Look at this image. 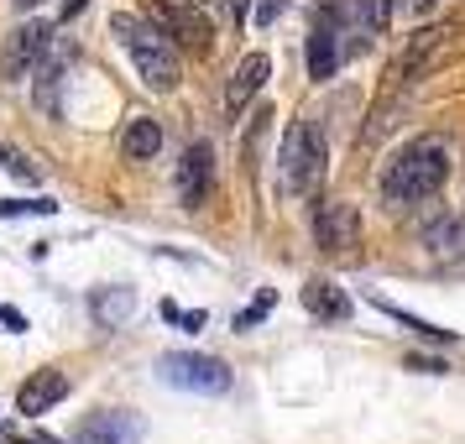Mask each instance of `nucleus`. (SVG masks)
Returning a JSON list of instances; mask_svg holds the SVG:
<instances>
[{"mask_svg": "<svg viewBox=\"0 0 465 444\" xmlns=\"http://www.w3.org/2000/svg\"><path fill=\"white\" fill-rule=\"evenodd\" d=\"M450 163H455L450 142H440V136H413L408 147H398L392 157H387V168H381V178H377L381 210H413V204H429V199L444 189Z\"/></svg>", "mask_w": 465, "mask_h": 444, "instance_id": "f257e3e1", "label": "nucleus"}, {"mask_svg": "<svg viewBox=\"0 0 465 444\" xmlns=\"http://www.w3.org/2000/svg\"><path fill=\"white\" fill-rule=\"evenodd\" d=\"M110 37L126 47V58L136 64V79L152 89V94H173L178 79H183V64H178V47L152 16H136V11H115L110 16Z\"/></svg>", "mask_w": 465, "mask_h": 444, "instance_id": "f03ea898", "label": "nucleus"}, {"mask_svg": "<svg viewBox=\"0 0 465 444\" xmlns=\"http://www.w3.org/2000/svg\"><path fill=\"white\" fill-rule=\"evenodd\" d=\"M324 163H330V152H324V136H319L314 121H293V126L282 131L277 178H282L288 199H309L319 189V178H324Z\"/></svg>", "mask_w": 465, "mask_h": 444, "instance_id": "7ed1b4c3", "label": "nucleus"}, {"mask_svg": "<svg viewBox=\"0 0 465 444\" xmlns=\"http://www.w3.org/2000/svg\"><path fill=\"white\" fill-rule=\"evenodd\" d=\"M157 381H168L178 392H193V398H220V392H231L235 371L220 356H204V350H168V356H157Z\"/></svg>", "mask_w": 465, "mask_h": 444, "instance_id": "20e7f679", "label": "nucleus"}, {"mask_svg": "<svg viewBox=\"0 0 465 444\" xmlns=\"http://www.w3.org/2000/svg\"><path fill=\"white\" fill-rule=\"evenodd\" d=\"M47 53H53V22H22L5 43H0V79L5 84H26L37 68L47 64Z\"/></svg>", "mask_w": 465, "mask_h": 444, "instance_id": "39448f33", "label": "nucleus"}, {"mask_svg": "<svg viewBox=\"0 0 465 444\" xmlns=\"http://www.w3.org/2000/svg\"><path fill=\"white\" fill-rule=\"evenodd\" d=\"M152 22L183 53H210L214 47V22L204 11V0H152Z\"/></svg>", "mask_w": 465, "mask_h": 444, "instance_id": "423d86ee", "label": "nucleus"}, {"mask_svg": "<svg viewBox=\"0 0 465 444\" xmlns=\"http://www.w3.org/2000/svg\"><path fill=\"white\" fill-rule=\"evenodd\" d=\"M340 58H345V16H340V5H319L314 26H309V79L330 84Z\"/></svg>", "mask_w": 465, "mask_h": 444, "instance_id": "0eeeda50", "label": "nucleus"}, {"mask_svg": "<svg viewBox=\"0 0 465 444\" xmlns=\"http://www.w3.org/2000/svg\"><path fill=\"white\" fill-rule=\"evenodd\" d=\"M314 241H319V252H356L361 246V210L351 199H324L314 214Z\"/></svg>", "mask_w": 465, "mask_h": 444, "instance_id": "6e6552de", "label": "nucleus"}, {"mask_svg": "<svg viewBox=\"0 0 465 444\" xmlns=\"http://www.w3.org/2000/svg\"><path fill=\"white\" fill-rule=\"evenodd\" d=\"M147 423L126 413V408H100L79 423V444H142Z\"/></svg>", "mask_w": 465, "mask_h": 444, "instance_id": "1a4fd4ad", "label": "nucleus"}, {"mask_svg": "<svg viewBox=\"0 0 465 444\" xmlns=\"http://www.w3.org/2000/svg\"><path fill=\"white\" fill-rule=\"evenodd\" d=\"M214 189V152L210 142H193L183 152V163H178V199H183V210H199Z\"/></svg>", "mask_w": 465, "mask_h": 444, "instance_id": "9d476101", "label": "nucleus"}, {"mask_svg": "<svg viewBox=\"0 0 465 444\" xmlns=\"http://www.w3.org/2000/svg\"><path fill=\"white\" fill-rule=\"evenodd\" d=\"M340 16H345V53H361V47H371L381 37V26L392 16V0H345L340 5Z\"/></svg>", "mask_w": 465, "mask_h": 444, "instance_id": "9b49d317", "label": "nucleus"}, {"mask_svg": "<svg viewBox=\"0 0 465 444\" xmlns=\"http://www.w3.org/2000/svg\"><path fill=\"white\" fill-rule=\"evenodd\" d=\"M267 74H272V58H267V53H246V58L235 64L231 84H225V110H231V115H241V110H246L256 94H262Z\"/></svg>", "mask_w": 465, "mask_h": 444, "instance_id": "f8f14e48", "label": "nucleus"}, {"mask_svg": "<svg viewBox=\"0 0 465 444\" xmlns=\"http://www.w3.org/2000/svg\"><path fill=\"white\" fill-rule=\"evenodd\" d=\"M131 314H136V288H126V282H105L89 293V319L100 330H121Z\"/></svg>", "mask_w": 465, "mask_h": 444, "instance_id": "ddd939ff", "label": "nucleus"}, {"mask_svg": "<svg viewBox=\"0 0 465 444\" xmlns=\"http://www.w3.org/2000/svg\"><path fill=\"white\" fill-rule=\"evenodd\" d=\"M64 398H68V377L64 371H37V377L16 392V413L37 419V413H47V408H58Z\"/></svg>", "mask_w": 465, "mask_h": 444, "instance_id": "4468645a", "label": "nucleus"}, {"mask_svg": "<svg viewBox=\"0 0 465 444\" xmlns=\"http://www.w3.org/2000/svg\"><path fill=\"white\" fill-rule=\"evenodd\" d=\"M303 309L314 319H351V298H345V288L340 282H330V277H314V282H303Z\"/></svg>", "mask_w": 465, "mask_h": 444, "instance_id": "2eb2a0df", "label": "nucleus"}, {"mask_svg": "<svg viewBox=\"0 0 465 444\" xmlns=\"http://www.w3.org/2000/svg\"><path fill=\"white\" fill-rule=\"evenodd\" d=\"M121 152H126L131 163H152V157L163 152V121H152V115L126 121V131H121Z\"/></svg>", "mask_w": 465, "mask_h": 444, "instance_id": "dca6fc26", "label": "nucleus"}, {"mask_svg": "<svg viewBox=\"0 0 465 444\" xmlns=\"http://www.w3.org/2000/svg\"><path fill=\"white\" fill-rule=\"evenodd\" d=\"M423 246L434 256H465V214L444 210L440 220H429L423 225Z\"/></svg>", "mask_w": 465, "mask_h": 444, "instance_id": "f3484780", "label": "nucleus"}, {"mask_svg": "<svg viewBox=\"0 0 465 444\" xmlns=\"http://www.w3.org/2000/svg\"><path fill=\"white\" fill-rule=\"evenodd\" d=\"M64 84H68V68L53 64V68H37V110L53 115V121H64Z\"/></svg>", "mask_w": 465, "mask_h": 444, "instance_id": "a211bd4d", "label": "nucleus"}, {"mask_svg": "<svg viewBox=\"0 0 465 444\" xmlns=\"http://www.w3.org/2000/svg\"><path fill=\"white\" fill-rule=\"evenodd\" d=\"M377 309H381V314H387V319H398L402 330H413V335H419V340H440V345H450V340H455V330H434L429 319L408 314V309H398V303H377Z\"/></svg>", "mask_w": 465, "mask_h": 444, "instance_id": "6ab92c4d", "label": "nucleus"}, {"mask_svg": "<svg viewBox=\"0 0 465 444\" xmlns=\"http://www.w3.org/2000/svg\"><path fill=\"white\" fill-rule=\"evenodd\" d=\"M16 214H58V204L53 199H0V220H16Z\"/></svg>", "mask_w": 465, "mask_h": 444, "instance_id": "aec40b11", "label": "nucleus"}, {"mask_svg": "<svg viewBox=\"0 0 465 444\" xmlns=\"http://www.w3.org/2000/svg\"><path fill=\"white\" fill-rule=\"evenodd\" d=\"M163 319L183 324V330H204V314H189V309H178V303H163Z\"/></svg>", "mask_w": 465, "mask_h": 444, "instance_id": "412c9836", "label": "nucleus"}, {"mask_svg": "<svg viewBox=\"0 0 465 444\" xmlns=\"http://www.w3.org/2000/svg\"><path fill=\"white\" fill-rule=\"evenodd\" d=\"M267 309H272V293H262V303H256V309H246V314H235V330L246 335L252 324H262V314H267Z\"/></svg>", "mask_w": 465, "mask_h": 444, "instance_id": "4be33fe9", "label": "nucleus"}, {"mask_svg": "<svg viewBox=\"0 0 465 444\" xmlns=\"http://www.w3.org/2000/svg\"><path fill=\"white\" fill-rule=\"evenodd\" d=\"M440 0H392V11H402V16H423V11H434Z\"/></svg>", "mask_w": 465, "mask_h": 444, "instance_id": "5701e85b", "label": "nucleus"}, {"mask_svg": "<svg viewBox=\"0 0 465 444\" xmlns=\"http://www.w3.org/2000/svg\"><path fill=\"white\" fill-rule=\"evenodd\" d=\"M282 5H288V0H262V11H256V26H272Z\"/></svg>", "mask_w": 465, "mask_h": 444, "instance_id": "b1692460", "label": "nucleus"}, {"mask_svg": "<svg viewBox=\"0 0 465 444\" xmlns=\"http://www.w3.org/2000/svg\"><path fill=\"white\" fill-rule=\"evenodd\" d=\"M84 5H89V0H58V16H64V22H68V16H79Z\"/></svg>", "mask_w": 465, "mask_h": 444, "instance_id": "393cba45", "label": "nucleus"}, {"mask_svg": "<svg viewBox=\"0 0 465 444\" xmlns=\"http://www.w3.org/2000/svg\"><path fill=\"white\" fill-rule=\"evenodd\" d=\"M0 324H11V330H26V319L16 309H0Z\"/></svg>", "mask_w": 465, "mask_h": 444, "instance_id": "a878e982", "label": "nucleus"}, {"mask_svg": "<svg viewBox=\"0 0 465 444\" xmlns=\"http://www.w3.org/2000/svg\"><path fill=\"white\" fill-rule=\"evenodd\" d=\"M11 5H16V11H37V5H43V0H11Z\"/></svg>", "mask_w": 465, "mask_h": 444, "instance_id": "bb28decb", "label": "nucleus"}]
</instances>
